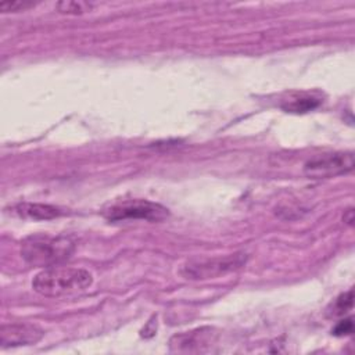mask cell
<instances>
[{
	"label": "cell",
	"mask_w": 355,
	"mask_h": 355,
	"mask_svg": "<svg viewBox=\"0 0 355 355\" xmlns=\"http://www.w3.org/2000/svg\"><path fill=\"white\" fill-rule=\"evenodd\" d=\"M32 3L28 1H3L0 3V10L7 12V11H19V10H25L28 7H32Z\"/></svg>",
	"instance_id": "13"
},
{
	"label": "cell",
	"mask_w": 355,
	"mask_h": 355,
	"mask_svg": "<svg viewBox=\"0 0 355 355\" xmlns=\"http://www.w3.org/2000/svg\"><path fill=\"white\" fill-rule=\"evenodd\" d=\"M55 8L61 14L80 15V14L90 11L93 8V4L87 3V1H82V0H78V1L76 0H64V1H58L55 4Z\"/></svg>",
	"instance_id": "10"
},
{
	"label": "cell",
	"mask_w": 355,
	"mask_h": 355,
	"mask_svg": "<svg viewBox=\"0 0 355 355\" xmlns=\"http://www.w3.org/2000/svg\"><path fill=\"white\" fill-rule=\"evenodd\" d=\"M103 215L111 222L121 220H148V222H161L169 216V209L158 202L143 200V198H130L121 200L110 204L104 208Z\"/></svg>",
	"instance_id": "3"
},
{
	"label": "cell",
	"mask_w": 355,
	"mask_h": 355,
	"mask_svg": "<svg viewBox=\"0 0 355 355\" xmlns=\"http://www.w3.org/2000/svg\"><path fill=\"white\" fill-rule=\"evenodd\" d=\"M352 330H354L352 318H347V319L340 320V322L336 324V327L333 329V334H334V336H338V337H341V336H348V334L352 333Z\"/></svg>",
	"instance_id": "12"
},
{
	"label": "cell",
	"mask_w": 355,
	"mask_h": 355,
	"mask_svg": "<svg viewBox=\"0 0 355 355\" xmlns=\"http://www.w3.org/2000/svg\"><path fill=\"white\" fill-rule=\"evenodd\" d=\"M247 262V254L237 252L225 257L214 258H194L187 261L182 269L180 275L191 280H204L223 276L226 273L234 272L244 266Z\"/></svg>",
	"instance_id": "4"
},
{
	"label": "cell",
	"mask_w": 355,
	"mask_h": 355,
	"mask_svg": "<svg viewBox=\"0 0 355 355\" xmlns=\"http://www.w3.org/2000/svg\"><path fill=\"white\" fill-rule=\"evenodd\" d=\"M344 222H347L348 225H352V222H354V211H352V208H349V209L345 212V215H344Z\"/></svg>",
	"instance_id": "14"
},
{
	"label": "cell",
	"mask_w": 355,
	"mask_h": 355,
	"mask_svg": "<svg viewBox=\"0 0 355 355\" xmlns=\"http://www.w3.org/2000/svg\"><path fill=\"white\" fill-rule=\"evenodd\" d=\"M322 103L320 97L311 93H295L282 103V108L287 112L304 114L318 108Z\"/></svg>",
	"instance_id": "9"
},
{
	"label": "cell",
	"mask_w": 355,
	"mask_h": 355,
	"mask_svg": "<svg viewBox=\"0 0 355 355\" xmlns=\"http://www.w3.org/2000/svg\"><path fill=\"white\" fill-rule=\"evenodd\" d=\"M352 290H348L347 293H343L340 297H337L334 300V302H331L330 308H329V315L331 316H343L347 311H349L352 308Z\"/></svg>",
	"instance_id": "11"
},
{
	"label": "cell",
	"mask_w": 355,
	"mask_h": 355,
	"mask_svg": "<svg viewBox=\"0 0 355 355\" xmlns=\"http://www.w3.org/2000/svg\"><path fill=\"white\" fill-rule=\"evenodd\" d=\"M214 340L215 333L211 327H200L175 334L169 341V348L173 352H204Z\"/></svg>",
	"instance_id": "6"
},
{
	"label": "cell",
	"mask_w": 355,
	"mask_h": 355,
	"mask_svg": "<svg viewBox=\"0 0 355 355\" xmlns=\"http://www.w3.org/2000/svg\"><path fill=\"white\" fill-rule=\"evenodd\" d=\"M93 283V275L82 268L50 266L39 272L32 280V288L50 298L82 293Z\"/></svg>",
	"instance_id": "2"
},
{
	"label": "cell",
	"mask_w": 355,
	"mask_h": 355,
	"mask_svg": "<svg viewBox=\"0 0 355 355\" xmlns=\"http://www.w3.org/2000/svg\"><path fill=\"white\" fill-rule=\"evenodd\" d=\"M15 212L22 218L35 219V220L54 219L64 214L62 209L54 205L40 204V202H21L15 207Z\"/></svg>",
	"instance_id": "8"
},
{
	"label": "cell",
	"mask_w": 355,
	"mask_h": 355,
	"mask_svg": "<svg viewBox=\"0 0 355 355\" xmlns=\"http://www.w3.org/2000/svg\"><path fill=\"white\" fill-rule=\"evenodd\" d=\"M75 247L76 243L69 236L37 233L22 240L19 252L26 263L50 268L67 261Z\"/></svg>",
	"instance_id": "1"
},
{
	"label": "cell",
	"mask_w": 355,
	"mask_h": 355,
	"mask_svg": "<svg viewBox=\"0 0 355 355\" xmlns=\"http://www.w3.org/2000/svg\"><path fill=\"white\" fill-rule=\"evenodd\" d=\"M354 165L352 153H329L308 159L304 165V173L309 179H327L351 172Z\"/></svg>",
	"instance_id": "5"
},
{
	"label": "cell",
	"mask_w": 355,
	"mask_h": 355,
	"mask_svg": "<svg viewBox=\"0 0 355 355\" xmlns=\"http://www.w3.org/2000/svg\"><path fill=\"white\" fill-rule=\"evenodd\" d=\"M44 331L32 323H10L0 329V344L3 348L32 345L42 340Z\"/></svg>",
	"instance_id": "7"
}]
</instances>
